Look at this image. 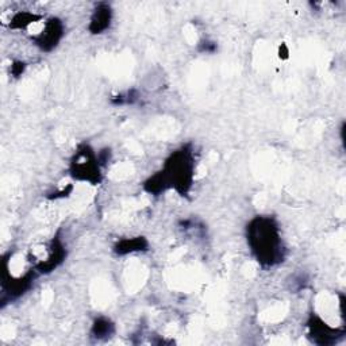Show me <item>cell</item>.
Segmentation results:
<instances>
[{"label":"cell","mask_w":346,"mask_h":346,"mask_svg":"<svg viewBox=\"0 0 346 346\" xmlns=\"http://www.w3.org/2000/svg\"><path fill=\"white\" fill-rule=\"evenodd\" d=\"M254 223L255 226L250 229V243L258 261L276 263L277 257H283L277 227L269 219H258Z\"/></svg>","instance_id":"obj_1"},{"label":"cell","mask_w":346,"mask_h":346,"mask_svg":"<svg viewBox=\"0 0 346 346\" xmlns=\"http://www.w3.org/2000/svg\"><path fill=\"white\" fill-rule=\"evenodd\" d=\"M110 18H111L110 17V10H99V11L95 14V17L92 18V27L95 26L94 31L98 33V31H102V30L107 29L108 23H110Z\"/></svg>","instance_id":"obj_2"},{"label":"cell","mask_w":346,"mask_h":346,"mask_svg":"<svg viewBox=\"0 0 346 346\" xmlns=\"http://www.w3.org/2000/svg\"><path fill=\"white\" fill-rule=\"evenodd\" d=\"M110 327H111V325H110L107 321L96 322V325H95L96 337H104V335H108V334H110Z\"/></svg>","instance_id":"obj_3"}]
</instances>
